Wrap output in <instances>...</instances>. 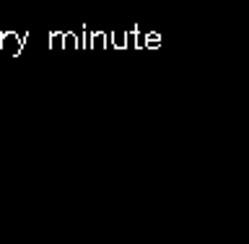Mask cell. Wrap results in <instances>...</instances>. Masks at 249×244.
I'll return each mask as SVG.
<instances>
[{
  "mask_svg": "<svg viewBox=\"0 0 249 244\" xmlns=\"http://www.w3.org/2000/svg\"><path fill=\"white\" fill-rule=\"evenodd\" d=\"M29 42V31H0V50L8 52L11 57H18L23 52V47Z\"/></svg>",
  "mask_w": 249,
  "mask_h": 244,
  "instance_id": "1",
  "label": "cell"
},
{
  "mask_svg": "<svg viewBox=\"0 0 249 244\" xmlns=\"http://www.w3.org/2000/svg\"><path fill=\"white\" fill-rule=\"evenodd\" d=\"M163 44V37L159 31H143L138 26V50H159Z\"/></svg>",
  "mask_w": 249,
  "mask_h": 244,
  "instance_id": "2",
  "label": "cell"
},
{
  "mask_svg": "<svg viewBox=\"0 0 249 244\" xmlns=\"http://www.w3.org/2000/svg\"><path fill=\"white\" fill-rule=\"evenodd\" d=\"M112 44V31L91 29V50H109Z\"/></svg>",
  "mask_w": 249,
  "mask_h": 244,
  "instance_id": "3",
  "label": "cell"
},
{
  "mask_svg": "<svg viewBox=\"0 0 249 244\" xmlns=\"http://www.w3.org/2000/svg\"><path fill=\"white\" fill-rule=\"evenodd\" d=\"M81 47V37H78V31H62V50H78Z\"/></svg>",
  "mask_w": 249,
  "mask_h": 244,
  "instance_id": "4",
  "label": "cell"
},
{
  "mask_svg": "<svg viewBox=\"0 0 249 244\" xmlns=\"http://www.w3.org/2000/svg\"><path fill=\"white\" fill-rule=\"evenodd\" d=\"M109 50H127V37H124V29L112 31V44H109Z\"/></svg>",
  "mask_w": 249,
  "mask_h": 244,
  "instance_id": "5",
  "label": "cell"
},
{
  "mask_svg": "<svg viewBox=\"0 0 249 244\" xmlns=\"http://www.w3.org/2000/svg\"><path fill=\"white\" fill-rule=\"evenodd\" d=\"M124 37H127V50H138V26H127Z\"/></svg>",
  "mask_w": 249,
  "mask_h": 244,
  "instance_id": "6",
  "label": "cell"
},
{
  "mask_svg": "<svg viewBox=\"0 0 249 244\" xmlns=\"http://www.w3.org/2000/svg\"><path fill=\"white\" fill-rule=\"evenodd\" d=\"M50 50H62V31L60 29L50 31Z\"/></svg>",
  "mask_w": 249,
  "mask_h": 244,
  "instance_id": "7",
  "label": "cell"
}]
</instances>
